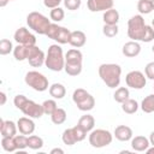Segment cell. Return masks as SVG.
I'll list each match as a JSON object with an SVG mask.
<instances>
[{
	"instance_id": "cell-32",
	"label": "cell",
	"mask_w": 154,
	"mask_h": 154,
	"mask_svg": "<svg viewBox=\"0 0 154 154\" xmlns=\"http://www.w3.org/2000/svg\"><path fill=\"white\" fill-rule=\"evenodd\" d=\"M137 10L140 14H149L153 11V5L150 0H138L137 2Z\"/></svg>"
},
{
	"instance_id": "cell-7",
	"label": "cell",
	"mask_w": 154,
	"mask_h": 154,
	"mask_svg": "<svg viewBox=\"0 0 154 154\" xmlns=\"http://www.w3.org/2000/svg\"><path fill=\"white\" fill-rule=\"evenodd\" d=\"M72 100H73L75 105L77 106V108L79 111H83V112H88V111L93 109L95 106L94 96L83 88H77L73 90Z\"/></svg>"
},
{
	"instance_id": "cell-28",
	"label": "cell",
	"mask_w": 154,
	"mask_h": 154,
	"mask_svg": "<svg viewBox=\"0 0 154 154\" xmlns=\"http://www.w3.org/2000/svg\"><path fill=\"white\" fill-rule=\"evenodd\" d=\"M141 109L144 113H152L154 112V94L147 95L142 102H141Z\"/></svg>"
},
{
	"instance_id": "cell-24",
	"label": "cell",
	"mask_w": 154,
	"mask_h": 154,
	"mask_svg": "<svg viewBox=\"0 0 154 154\" xmlns=\"http://www.w3.org/2000/svg\"><path fill=\"white\" fill-rule=\"evenodd\" d=\"M66 117H67L66 111H65L64 108L58 107V108H57V109L51 114V120H52V123H53V124H55V125H60V124L65 123Z\"/></svg>"
},
{
	"instance_id": "cell-27",
	"label": "cell",
	"mask_w": 154,
	"mask_h": 154,
	"mask_svg": "<svg viewBox=\"0 0 154 154\" xmlns=\"http://www.w3.org/2000/svg\"><path fill=\"white\" fill-rule=\"evenodd\" d=\"M122 109H123V112L126 113V114H134V113H136L137 109H138V102H137L136 100L129 97L126 101H124V102L122 103Z\"/></svg>"
},
{
	"instance_id": "cell-37",
	"label": "cell",
	"mask_w": 154,
	"mask_h": 154,
	"mask_svg": "<svg viewBox=\"0 0 154 154\" xmlns=\"http://www.w3.org/2000/svg\"><path fill=\"white\" fill-rule=\"evenodd\" d=\"M42 107H43L45 114H48V116H51L58 108L55 100H45L43 103H42Z\"/></svg>"
},
{
	"instance_id": "cell-18",
	"label": "cell",
	"mask_w": 154,
	"mask_h": 154,
	"mask_svg": "<svg viewBox=\"0 0 154 154\" xmlns=\"http://www.w3.org/2000/svg\"><path fill=\"white\" fill-rule=\"evenodd\" d=\"M122 53L126 57V58H135L141 53V45L137 41H129L126 42L123 48H122Z\"/></svg>"
},
{
	"instance_id": "cell-35",
	"label": "cell",
	"mask_w": 154,
	"mask_h": 154,
	"mask_svg": "<svg viewBox=\"0 0 154 154\" xmlns=\"http://www.w3.org/2000/svg\"><path fill=\"white\" fill-rule=\"evenodd\" d=\"M119 28L118 24H105L102 28V32L106 37H114L118 35Z\"/></svg>"
},
{
	"instance_id": "cell-48",
	"label": "cell",
	"mask_w": 154,
	"mask_h": 154,
	"mask_svg": "<svg viewBox=\"0 0 154 154\" xmlns=\"http://www.w3.org/2000/svg\"><path fill=\"white\" fill-rule=\"evenodd\" d=\"M152 51H153V53H154V45H153V47H152Z\"/></svg>"
},
{
	"instance_id": "cell-9",
	"label": "cell",
	"mask_w": 154,
	"mask_h": 154,
	"mask_svg": "<svg viewBox=\"0 0 154 154\" xmlns=\"http://www.w3.org/2000/svg\"><path fill=\"white\" fill-rule=\"evenodd\" d=\"M24 81L26 83V85H29L30 88H32L34 90L36 91H45L49 88V84H48V79L47 77L38 72V71H29L25 73V77H24Z\"/></svg>"
},
{
	"instance_id": "cell-20",
	"label": "cell",
	"mask_w": 154,
	"mask_h": 154,
	"mask_svg": "<svg viewBox=\"0 0 154 154\" xmlns=\"http://www.w3.org/2000/svg\"><path fill=\"white\" fill-rule=\"evenodd\" d=\"M150 146L149 143V138L144 137V136H135L131 138V148L135 152H146L147 148Z\"/></svg>"
},
{
	"instance_id": "cell-38",
	"label": "cell",
	"mask_w": 154,
	"mask_h": 154,
	"mask_svg": "<svg viewBox=\"0 0 154 154\" xmlns=\"http://www.w3.org/2000/svg\"><path fill=\"white\" fill-rule=\"evenodd\" d=\"M64 6L69 10V11H76L81 7L82 1L81 0H63Z\"/></svg>"
},
{
	"instance_id": "cell-34",
	"label": "cell",
	"mask_w": 154,
	"mask_h": 154,
	"mask_svg": "<svg viewBox=\"0 0 154 154\" xmlns=\"http://www.w3.org/2000/svg\"><path fill=\"white\" fill-rule=\"evenodd\" d=\"M64 17H65V12H64V10H63L61 7L58 6V7H54V8L51 10L49 18H51L53 22L59 23V22H61V20L64 19Z\"/></svg>"
},
{
	"instance_id": "cell-31",
	"label": "cell",
	"mask_w": 154,
	"mask_h": 154,
	"mask_svg": "<svg viewBox=\"0 0 154 154\" xmlns=\"http://www.w3.org/2000/svg\"><path fill=\"white\" fill-rule=\"evenodd\" d=\"M13 141H14L17 152H24V149L28 147V136L26 135H23V134L16 135L13 137Z\"/></svg>"
},
{
	"instance_id": "cell-12",
	"label": "cell",
	"mask_w": 154,
	"mask_h": 154,
	"mask_svg": "<svg viewBox=\"0 0 154 154\" xmlns=\"http://www.w3.org/2000/svg\"><path fill=\"white\" fill-rule=\"evenodd\" d=\"M26 60H28L29 65H31L32 67H40V66H42L45 64L46 55H45L43 51L40 49L36 45L35 46H28Z\"/></svg>"
},
{
	"instance_id": "cell-39",
	"label": "cell",
	"mask_w": 154,
	"mask_h": 154,
	"mask_svg": "<svg viewBox=\"0 0 154 154\" xmlns=\"http://www.w3.org/2000/svg\"><path fill=\"white\" fill-rule=\"evenodd\" d=\"M144 75L148 79L154 81V61H150L144 67Z\"/></svg>"
},
{
	"instance_id": "cell-22",
	"label": "cell",
	"mask_w": 154,
	"mask_h": 154,
	"mask_svg": "<svg viewBox=\"0 0 154 154\" xmlns=\"http://www.w3.org/2000/svg\"><path fill=\"white\" fill-rule=\"evenodd\" d=\"M48 91H49V95L55 100H61L66 95V89L61 83H53L48 88Z\"/></svg>"
},
{
	"instance_id": "cell-47",
	"label": "cell",
	"mask_w": 154,
	"mask_h": 154,
	"mask_svg": "<svg viewBox=\"0 0 154 154\" xmlns=\"http://www.w3.org/2000/svg\"><path fill=\"white\" fill-rule=\"evenodd\" d=\"M152 26H153V29H154V18H153V20H152Z\"/></svg>"
},
{
	"instance_id": "cell-23",
	"label": "cell",
	"mask_w": 154,
	"mask_h": 154,
	"mask_svg": "<svg viewBox=\"0 0 154 154\" xmlns=\"http://www.w3.org/2000/svg\"><path fill=\"white\" fill-rule=\"evenodd\" d=\"M102 19H103L105 24H118V22H119V12L116 8L112 7V8H109V10L103 12Z\"/></svg>"
},
{
	"instance_id": "cell-17",
	"label": "cell",
	"mask_w": 154,
	"mask_h": 154,
	"mask_svg": "<svg viewBox=\"0 0 154 154\" xmlns=\"http://www.w3.org/2000/svg\"><path fill=\"white\" fill-rule=\"evenodd\" d=\"M132 135H134L132 129L128 125H118L114 129V132H113V136L120 142L130 141L132 138Z\"/></svg>"
},
{
	"instance_id": "cell-5",
	"label": "cell",
	"mask_w": 154,
	"mask_h": 154,
	"mask_svg": "<svg viewBox=\"0 0 154 154\" xmlns=\"http://www.w3.org/2000/svg\"><path fill=\"white\" fill-rule=\"evenodd\" d=\"M82 61L83 54L77 48H71L65 54V72L69 76H78L82 72Z\"/></svg>"
},
{
	"instance_id": "cell-46",
	"label": "cell",
	"mask_w": 154,
	"mask_h": 154,
	"mask_svg": "<svg viewBox=\"0 0 154 154\" xmlns=\"http://www.w3.org/2000/svg\"><path fill=\"white\" fill-rule=\"evenodd\" d=\"M152 1V5H153V11H154V0H150Z\"/></svg>"
},
{
	"instance_id": "cell-40",
	"label": "cell",
	"mask_w": 154,
	"mask_h": 154,
	"mask_svg": "<svg viewBox=\"0 0 154 154\" xmlns=\"http://www.w3.org/2000/svg\"><path fill=\"white\" fill-rule=\"evenodd\" d=\"M63 0H43V5L47 7V8H54V7H58L60 5Z\"/></svg>"
},
{
	"instance_id": "cell-19",
	"label": "cell",
	"mask_w": 154,
	"mask_h": 154,
	"mask_svg": "<svg viewBox=\"0 0 154 154\" xmlns=\"http://www.w3.org/2000/svg\"><path fill=\"white\" fill-rule=\"evenodd\" d=\"M87 42V36L83 31L81 30H75V31H71V35H70V41L69 43L75 47V48H81L85 45Z\"/></svg>"
},
{
	"instance_id": "cell-1",
	"label": "cell",
	"mask_w": 154,
	"mask_h": 154,
	"mask_svg": "<svg viewBox=\"0 0 154 154\" xmlns=\"http://www.w3.org/2000/svg\"><path fill=\"white\" fill-rule=\"evenodd\" d=\"M128 36L134 41L150 42L154 40V29L146 24L142 14H135L128 20Z\"/></svg>"
},
{
	"instance_id": "cell-42",
	"label": "cell",
	"mask_w": 154,
	"mask_h": 154,
	"mask_svg": "<svg viewBox=\"0 0 154 154\" xmlns=\"http://www.w3.org/2000/svg\"><path fill=\"white\" fill-rule=\"evenodd\" d=\"M0 96H1V102H0V105L4 106L5 102H6V94H5L4 91H1V93H0Z\"/></svg>"
},
{
	"instance_id": "cell-25",
	"label": "cell",
	"mask_w": 154,
	"mask_h": 154,
	"mask_svg": "<svg viewBox=\"0 0 154 154\" xmlns=\"http://www.w3.org/2000/svg\"><path fill=\"white\" fill-rule=\"evenodd\" d=\"M61 140H63L64 144H66V146H73L75 143H77L75 129L73 128L65 129L64 132H63V135H61Z\"/></svg>"
},
{
	"instance_id": "cell-43",
	"label": "cell",
	"mask_w": 154,
	"mask_h": 154,
	"mask_svg": "<svg viewBox=\"0 0 154 154\" xmlns=\"http://www.w3.org/2000/svg\"><path fill=\"white\" fill-rule=\"evenodd\" d=\"M149 143L150 146H154V131H152L149 135Z\"/></svg>"
},
{
	"instance_id": "cell-45",
	"label": "cell",
	"mask_w": 154,
	"mask_h": 154,
	"mask_svg": "<svg viewBox=\"0 0 154 154\" xmlns=\"http://www.w3.org/2000/svg\"><path fill=\"white\" fill-rule=\"evenodd\" d=\"M146 152H147L148 154H154V146H152V147H148Z\"/></svg>"
},
{
	"instance_id": "cell-29",
	"label": "cell",
	"mask_w": 154,
	"mask_h": 154,
	"mask_svg": "<svg viewBox=\"0 0 154 154\" xmlns=\"http://www.w3.org/2000/svg\"><path fill=\"white\" fill-rule=\"evenodd\" d=\"M13 55H14V59L18 60V61L26 60V57H28V46L17 45L13 48Z\"/></svg>"
},
{
	"instance_id": "cell-3",
	"label": "cell",
	"mask_w": 154,
	"mask_h": 154,
	"mask_svg": "<svg viewBox=\"0 0 154 154\" xmlns=\"http://www.w3.org/2000/svg\"><path fill=\"white\" fill-rule=\"evenodd\" d=\"M13 103L14 106L22 111L24 113V116L26 117H30V118H34V119H37V118H41L43 114H45V111H43V107L42 105L40 103H36L35 101L32 100H29L25 95L23 94H17L13 99Z\"/></svg>"
},
{
	"instance_id": "cell-21",
	"label": "cell",
	"mask_w": 154,
	"mask_h": 154,
	"mask_svg": "<svg viewBox=\"0 0 154 154\" xmlns=\"http://www.w3.org/2000/svg\"><path fill=\"white\" fill-rule=\"evenodd\" d=\"M77 125L81 126L84 131L90 132V131L94 129V126H95V119H94V117H93L91 114H88V113H87V114L82 116V117L78 119Z\"/></svg>"
},
{
	"instance_id": "cell-2",
	"label": "cell",
	"mask_w": 154,
	"mask_h": 154,
	"mask_svg": "<svg viewBox=\"0 0 154 154\" xmlns=\"http://www.w3.org/2000/svg\"><path fill=\"white\" fill-rule=\"evenodd\" d=\"M99 76L102 79V82L108 88H117L120 83V76H122V67L118 64L108 63V64H101L97 69Z\"/></svg>"
},
{
	"instance_id": "cell-41",
	"label": "cell",
	"mask_w": 154,
	"mask_h": 154,
	"mask_svg": "<svg viewBox=\"0 0 154 154\" xmlns=\"http://www.w3.org/2000/svg\"><path fill=\"white\" fill-rule=\"evenodd\" d=\"M57 153H59V154H64V150H63L61 148H53V149L51 150V154H57Z\"/></svg>"
},
{
	"instance_id": "cell-50",
	"label": "cell",
	"mask_w": 154,
	"mask_h": 154,
	"mask_svg": "<svg viewBox=\"0 0 154 154\" xmlns=\"http://www.w3.org/2000/svg\"><path fill=\"white\" fill-rule=\"evenodd\" d=\"M153 89H154V85H153Z\"/></svg>"
},
{
	"instance_id": "cell-4",
	"label": "cell",
	"mask_w": 154,
	"mask_h": 154,
	"mask_svg": "<svg viewBox=\"0 0 154 154\" xmlns=\"http://www.w3.org/2000/svg\"><path fill=\"white\" fill-rule=\"evenodd\" d=\"M45 65L49 70L55 71V72H59V71L64 70V67H65V55L63 53V48L58 43L51 45L48 47Z\"/></svg>"
},
{
	"instance_id": "cell-26",
	"label": "cell",
	"mask_w": 154,
	"mask_h": 154,
	"mask_svg": "<svg viewBox=\"0 0 154 154\" xmlns=\"http://www.w3.org/2000/svg\"><path fill=\"white\" fill-rule=\"evenodd\" d=\"M130 96V91L126 87H119L116 89L114 94H113V99L116 102L118 103H123L124 101H126Z\"/></svg>"
},
{
	"instance_id": "cell-13",
	"label": "cell",
	"mask_w": 154,
	"mask_h": 154,
	"mask_svg": "<svg viewBox=\"0 0 154 154\" xmlns=\"http://www.w3.org/2000/svg\"><path fill=\"white\" fill-rule=\"evenodd\" d=\"M14 41L18 45H24V46H35L36 45V37L34 34H31L25 26H20L14 31L13 35Z\"/></svg>"
},
{
	"instance_id": "cell-6",
	"label": "cell",
	"mask_w": 154,
	"mask_h": 154,
	"mask_svg": "<svg viewBox=\"0 0 154 154\" xmlns=\"http://www.w3.org/2000/svg\"><path fill=\"white\" fill-rule=\"evenodd\" d=\"M26 24H28L29 29H31L36 34L46 35L47 34V30H48V28L51 25V22L42 13L36 12V11H32V12H30L26 16Z\"/></svg>"
},
{
	"instance_id": "cell-16",
	"label": "cell",
	"mask_w": 154,
	"mask_h": 154,
	"mask_svg": "<svg viewBox=\"0 0 154 154\" xmlns=\"http://www.w3.org/2000/svg\"><path fill=\"white\" fill-rule=\"evenodd\" d=\"M18 126L12 120H0V131L2 137H14L17 135Z\"/></svg>"
},
{
	"instance_id": "cell-11",
	"label": "cell",
	"mask_w": 154,
	"mask_h": 154,
	"mask_svg": "<svg viewBox=\"0 0 154 154\" xmlns=\"http://www.w3.org/2000/svg\"><path fill=\"white\" fill-rule=\"evenodd\" d=\"M125 83L129 88L132 89H142L146 87L147 84V77L143 72L134 70L130 71L126 76H125Z\"/></svg>"
},
{
	"instance_id": "cell-33",
	"label": "cell",
	"mask_w": 154,
	"mask_h": 154,
	"mask_svg": "<svg viewBox=\"0 0 154 154\" xmlns=\"http://www.w3.org/2000/svg\"><path fill=\"white\" fill-rule=\"evenodd\" d=\"M1 147L5 152H8V153H12V152H17V148H16V144H14V141H13V137H2L1 138Z\"/></svg>"
},
{
	"instance_id": "cell-10",
	"label": "cell",
	"mask_w": 154,
	"mask_h": 154,
	"mask_svg": "<svg viewBox=\"0 0 154 154\" xmlns=\"http://www.w3.org/2000/svg\"><path fill=\"white\" fill-rule=\"evenodd\" d=\"M70 35L71 31L69 29H66L65 26H60L57 23H51L46 36L55 42H58L59 45H64V43H69L70 41Z\"/></svg>"
},
{
	"instance_id": "cell-15",
	"label": "cell",
	"mask_w": 154,
	"mask_h": 154,
	"mask_svg": "<svg viewBox=\"0 0 154 154\" xmlns=\"http://www.w3.org/2000/svg\"><path fill=\"white\" fill-rule=\"evenodd\" d=\"M17 126L20 134L23 135H31L35 131V123L30 117H20L17 120Z\"/></svg>"
},
{
	"instance_id": "cell-49",
	"label": "cell",
	"mask_w": 154,
	"mask_h": 154,
	"mask_svg": "<svg viewBox=\"0 0 154 154\" xmlns=\"http://www.w3.org/2000/svg\"><path fill=\"white\" fill-rule=\"evenodd\" d=\"M10 1H13V0H10Z\"/></svg>"
},
{
	"instance_id": "cell-14",
	"label": "cell",
	"mask_w": 154,
	"mask_h": 154,
	"mask_svg": "<svg viewBox=\"0 0 154 154\" xmlns=\"http://www.w3.org/2000/svg\"><path fill=\"white\" fill-rule=\"evenodd\" d=\"M113 4H114L113 0H88L87 1L88 10L91 12L107 11L113 7Z\"/></svg>"
},
{
	"instance_id": "cell-36",
	"label": "cell",
	"mask_w": 154,
	"mask_h": 154,
	"mask_svg": "<svg viewBox=\"0 0 154 154\" xmlns=\"http://www.w3.org/2000/svg\"><path fill=\"white\" fill-rule=\"evenodd\" d=\"M13 46H12V42L7 38H2L0 41V54L1 55H7L10 54L12 51H13Z\"/></svg>"
},
{
	"instance_id": "cell-8",
	"label": "cell",
	"mask_w": 154,
	"mask_h": 154,
	"mask_svg": "<svg viewBox=\"0 0 154 154\" xmlns=\"http://www.w3.org/2000/svg\"><path fill=\"white\" fill-rule=\"evenodd\" d=\"M89 144L93 148H103L112 143L113 135L105 129H96L91 130L89 134Z\"/></svg>"
},
{
	"instance_id": "cell-44",
	"label": "cell",
	"mask_w": 154,
	"mask_h": 154,
	"mask_svg": "<svg viewBox=\"0 0 154 154\" xmlns=\"http://www.w3.org/2000/svg\"><path fill=\"white\" fill-rule=\"evenodd\" d=\"M8 2H10V0H0V7H5Z\"/></svg>"
},
{
	"instance_id": "cell-30",
	"label": "cell",
	"mask_w": 154,
	"mask_h": 154,
	"mask_svg": "<svg viewBox=\"0 0 154 154\" xmlns=\"http://www.w3.org/2000/svg\"><path fill=\"white\" fill-rule=\"evenodd\" d=\"M28 147L32 150H37L41 149L43 147V140L40 136L36 135H30L28 136Z\"/></svg>"
}]
</instances>
